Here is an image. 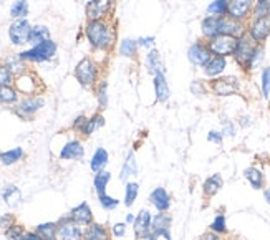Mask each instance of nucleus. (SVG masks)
<instances>
[{"instance_id":"obj_1","label":"nucleus","mask_w":270,"mask_h":240,"mask_svg":"<svg viewBox=\"0 0 270 240\" xmlns=\"http://www.w3.org/2000/svg\"><path fill=\"white\" fill-rule=\"evenodd\" d=\"M86 38H88L90 45L95 50H109L116 37L113 27H109L105 20H91L85 28Z\"/></svg>"},{"instance_id":"obj_2","label":"nucleus","mask_w":270,"mask_h":240,"mask_svg":"<svg viewBox=\"0 0 270 240\" xmlns=\"http://www.w3.org/2000/svg\"><path fill=\"white\" fill-rule=\"evenodd\" d=\"M55 53H56V43L53 40H47L32 47L30 50L18 53V56H20L23 61H37V63H42V61L52 60L53 56H55Z\"/></svg>"},{"instance_id":"obj_3","label":"nucleus","mask_w":270,"mask_h":240,"mask_svg":"<svg viewBox=\"0 0 270 240\" xmlns=\"http://www.w3.org/2000/svg\"><path fill=\"white\" fill-rule=\"evenodd\" d=\"M207 47H209L212 55L224 56L225 58L229 55H234L235 47H237V38L229 35H217L207 42Z\"/></svg>"},{"instance_id":"obj_4","label":"nucleus","mask_w":270,"mask_h":240,"mask_svg":"<svg viewBox=\"0 0 270 240\" xmlns=\"http://www.w3.org/2000/svg\"><path fill=\"white\" fill-rule=\"evenodd\" d=\"M75 76L76 80L80 81L81 86H85V88H93L96 83V78H98V68H96V65L90 58H83L76 65Z\"/></svg>"},{"instance_id":"obj_5","label":"nucleus","mask_w":270,"mask_h":240,"mask_svg":"<svg viewBox=\"0 0 270 240\" xmlns=\"http://www.w3.org/2000/svg\"><path fill=\"white\" fill-rule=\"evenodd\" d=\"M257 45L259 43H255L254 38L250 35H245V33L244 35H240L237 38V47H235V51H234V58L237 60V63L242 65L245 68Z\"/></svg>"},{"instance_id":"obj_6","label":"nucleus","mask_w":270,"mask_h":240,"mask_svg":"<svg viewBox=\"0 0 270 240\" xmlns=\"http://www.w3.org/2000/svg\"><path fill=\"white\" fill-rule=\"evenodd\" d=\"M30 32H32V25L28 23L25 18H18L10 25L8 28V37L13 45H23V43H28V38H30Z\"/></svg>"},{"instance_id":"obj_7","label":"nucleus","mask_w":270,"mask_h":240,"mask_svg":"<svg viewBox=\"0 0 270 240\" xmlns=\"http://www.w3.org/2000/svg\"><path fill=\"white\" fill-rule=\"evenodd\" d=\"M113 0H90L86 3V18L91 20H103L111 12Z\"/></svg>"},{"instance_id":"obj_8","label":"nucleus","mask_w":270,"mask_h":240,"mask_svg":"<svg viewBox=\"0 0 270 240\" xmlns=\"http://www.w3.org/2000/svg\"><path fill=\"white\" fill-rule=\"evenodd\" d=\"M211 90L217 96H230L239 91V80L235 76H222L211 83Z\"/></svg>"},{"instance_id":"obj_9","label":"nucleus","mask_w":270,"mask_h":240,"mask_svg":"<svg viewBox=\"0 0 270 240\" xmlns=\"http://www.w3.org/2000/svg\"><path fill=\"white\" fill-rule=\"evenodd\" d=\"M211 50L207 47V43H202V42H196L194 45L189 47L187 50V58L194 66H204L207 61L211 60Z\"/></svg>"},{"instance_id":"obj_10","label":"nucleus","mask_w":270,"mask_h":240,"mask_svg":"<svg viewBox=\"0 0 270 240\" xmlns=\"http://www.w3.org/2000/svg\"><path fill=\"white\" fill-rule=\"evenodd\" d=\"M151 219H153V215L149 214V210H141V212L136 215V219H134V222H133L136 240H148V237L151 235V232H153Z\"/></svg>"},{"instance_id":"obj_11","label":"nucleus","mask_w":270,"mask_h":240,"mask_svg":"<svg viewBox=\"0 0 270 240\" xmlns=\"http://www.w3.org/2000/svg\"><path fill=\"white\" fill-rule=\"evenodd\" d=\"M249 35L254 38L255 43H262L265 38L270 35V17L264 15L259 18H254L249 30Z\"/></svg>"},{"instance_id":"obj_12","label":"nucleus","mask_w":270,"mask_h":240,"mask_svg":"<svg viewBox=\"0 0 270 240\" xmlns=\"http://www.w3.org/2000/svg\"><path fill=\"white\" fill-rule=\"evenodd\" d=\"M254 7V0H229V12L227 15L234 20H244L249 15Z\"/></svg>"},{"instance_id":"obj_13","label":"nucleus","mask_w":270,"mask_h":240,"mask_svg":"<svg viewBox=\"0 0 270 240\" xmlns=\"http://www.w3.org/2000/svg\"><path fill=\"white\" fill-rule=\"evenodd\" d=\"M43 104H45V99L40 98V96H28L23 101H20L17 104V114L22 118H28L32 116V114H35L38 109L43 108Z\"/></svg>"},{"instance_id":"obj_14","label":"nucleus","mask_w":270,"mask_h":240,"mask_svg":"<svg viewBox=\"0 0 270 240\" xmlns=\"http://www.w3.org/2000/svg\"><path fill=\"white\" fill-rule=\"evenodd\" d=\"M149 202L158 209V212H167L171 207V195L164 187H156L149 194Z\"/></svg>"},{"instance_id":"obj_15","label":"nucleus","mask_w":270,"mask_h":240,"mask_svg":"<svg viewBox=\"0 0 270 240\" xmlns=\"http://www.w3.org/2000/svg\"><path fill=\"white\" fill-rule=\"evenodd\" d=\"M219 35H229L239 38L244 35V28L240 25V22L234 20L230 17H219Z\"/></svg>"},{"instance_id":"obj_16","label":"nucleus","mask_w":270,"mask_h":240,"mask_svg":"<svg viewBox=\"0 0 270 240\" xmlns=\"http://www.w3.org/2000/svg\"><path fill=\"white\" fill-rule=\"evenodd\" d=\"M153 85H154V95H156V101L159 103H166L171 96L169 85H167L166 75L159 73L153 76Z\"/></svg>"},{"instance_id":"obj_17","label":"nucleus","mask_w":270,"mask_h":240,"mask_svg":"<svg viewBox=\"0 0 270 240\" xmlns=\"http://www.w3.org/2000/svg\"><path fill=\"white\" fill-rule=\"evenodd\" d=\"M83 239V230L73 220L65 224H58V240H81Z\"/></svg>"},{"instance_id":"obj_18","label":"nucleus","mask_w":270,"mask_h":240,"mask_svg":"<svg viewBox=\"0 0 270 240\" xmlns=\"http://www.w3.org/2000/svg\"><path fill=\"white\" fill-rule=\"evenodd\" d=\"M70 217L78 225H90L93 222V212H91L90 205L86 202H81L80 205H76V207L70 212Z\"/></svg>"},{"instance_id":"obj_19","label":"nucleus","mask_w":270,"mask_h":240,"mask_svg":"<svg viewBox=\"0 0 270 240\" xmlns=\"http://www.w3.org/2000/svg\"><path fill=\"white\" fill-rule=\"evenodd\" d=\"M83 154H85L83 144H81L80 141H76V139H73V141L66 143L63 146V149H61V152H60V159L75 161V159H81Z\"/></svg>"},{"instance_id":"obj_20","label":"nucleus","mask_w":270,"mask_h":240,"mask_svg":"<svg viewBox=\"0 0 270 240\" xmlns=\"http://www.w3.org/2000/svg\"><path fill=\"white\" fill-rule=\"evenodd\" d=\"M146 68L148 71L151 73L153 76L154 75H159V73H164V63H162V58L161 55H159L158 50H149L148 55H146Z\"/></svg>"},{"instance_id":"obj_21","label":"nucleus","mask_w":270,"mask_h":240,"mask_svg":"<svg viewBox=\"0 0 270 240\" xmlns=\"http://www.w3.org/2000/svg\"><path fill=\"white\" fill-rule=\"evenodd\" d=\"M83 240H109V232L105 225L91 222L83 232Z\"/></svg>"},{"instance_id":"obj_22","label":"nucleus","mask_w":270,"mask_h":240,"mask_svg":"<svg viewBox=\"0 0 270 240\" xmlns=\"http://www.w3.org/2000/svg\"><path fill=\"white\" fill-rule=\"evenodd\" d=\"M225 65H227V61H225L224 56H216V55H212V56H211V60L204 65V73H206L207 76H219V75L224 71Z\"/></svg>"},{"instance_id":"obj_23","label":"nucleus","mask_w":270,"mask_h":240,"mask_svg":"<svg viewBox=\"0 0 270 240\" xmlns=\"http://www.w3.org/2000/svg\"><path fill=\"white\" fill-rule=\"evenodd\" d=\"M201 28H202V35L206 38H214L219 35V17H211L207 15L204 20L201 23Z\"/></svg>"},{"instance_id":"obj_24","label":"nucleus","mask_w":270,"mask_h":240,"mask_svg":"<svg viewBox=\"0 0 270 240\" xmlns=\"http://www.w3.org/2000/svg\"><path fill=\"white\" fill-rule=\"evenodd\" d=\"M106 164H108V152L103 147H98V149L95 151L93 157H91V162H90V167L93 172H101L105 171Z\"/></svg>"},{"instance_id":"obj_25","label":"nucleus","mask_w":270,"mask_h":240,"mask_svg":"<svg viewBox=\"0 0 270 240\" xmlns=\"http://www.w3.org/2000/svg\"><path fill=\"white\" fill-rule=\"evenodd\" d=\"M37 234L40 235L42 240H58V224L55 222L40 224L37 227Z\"/></svg>"},{"instance_id":"obj_26","label":"nucleus","mask_w":270,"mask_h":240,"mask_svg":"<svg viewBox=\"0 0 270 240\" xmlns=\"http://www.w3.org/2000/svg\"><path fill=\"white\" fill-rule=\"evenodd\" d=\"M220 187H222V177H220V174H212L211 177H207L204 181L202 189H204V194L211 197V195L217 194Z\"/></svg>"},{"instance_id":"obj_27","label":"nucleus","mask_w":270,"mask_h":240,"mask_svg":"<svg viewBox=\"0 0 270 240\" xmlns=\"http://www.w3.org/2000/svg\"><path fill=\"white\" fill-rule=\"evenodd\" d=\"M171 222H172V219L167 212H158L156 215H153V219H151V229H153V232L154 230H169Z\"/></svg>"},{"instance_id":"obj_28","label":"nucleus","mask_w":270,"mask_h":240,"mask_svg":"<svg viewBox=\"0 0 270 240\" xmlns=\"http://www.w3.org/2000/svg\"><path fill=\"white\" fill-rule=\"evenodd\" d=\"M50 40V30L43 25H37V27H32V32H30V38H28V43H32L33 47L38 45L42 42H47Z\"/></svg>"},{"instance_id":"obj_29","label":"nucleus","mask_w":270,"mask_h":240,"mask_svg":"<svg viewBox=\"0 0 270 240\" xmlns=\"http://www.w3.org/2000/svg\"><path fill=\"white\" fill-rule=\"evenodd\" d=\"M23 157V149L22 147H13L10 151H3L0 152V162H2L3 166H12L18 162Z\"/></svg>"},{"instance_id":"obj_30","label":"nucleus","mask_w":270,"mask_h":240,"mask_svg":"<svg viewBox=\"0 0 270 240\" xmlns=\"http://www.w3.org/2000/svg\"><path fill=\"white\" fill-rule=\"evenodd\" d=\"M138 174V162H136V157H134L133 152H129L126 161L123 164V169H121V176L119 179L121 181H126L129 176H136Z\"/></svg>"},{"instance_id":"obj_31","label":"nucleus","mask_w":270,"mask_h":240,"mask_svg":"<svg viewBox=\"0 0 270 240\" xmlns=\"http://www.w3.org/2000/svg\"><path fill=\"white\" fill-rule=\"evenodd\" d=\"M227 12H229V0H214L207 7V13L211 17H225Z\"/></svg>"},{"instance_id":"obj_32","label":"nucleus","mask_w":270,"mask_h":240,"mask_svg":"<svg viewBox=\"0 0 270 240\" xmlns=\"http://www.w3.org/2000/svg\"><path fill=\"white\" fill-rule=\"evenodd\" d=\"M244 176H245V179L250 182V186H252L254 189H262L264 187V176L259 169L249 167V169H245Z\"/></svg>"},{"instance_id":"obj_33","label":"nucleus","mask_w":270,"mask_h":240,"mask_svg":"<svg viewBox=\"0 0 270 240\" xmlns=\"http://www.w3.org/2000/svg\"><path fill=\"white\" fill-rule=\"evenodd\" d=\"M119 55L128 56V58H136L138 55V42L131 40V38H124L119 45Z\"/></svg>"},{"instance_id":"obj_34","label":"nucleus","mask_w":270,"mask_h":240,"mask_svg":"<svg viewBox=\"0 0 270 240\" xmlns=\"http://www.w3.org/2000/svg\"><path fill=\"white\" fill-rule=\"evenodd\" d=\"M109 179H111V174L106 171H101V172H96L95 179H93V184H95V191L96 194H105L106 192V186H108Z\"/></svg>"},{"instance_id":"obj_35","label":"nucleus","mask_w":270,"mask_h":240,"mask_svg":"<svg viewBox=\"0 0 270 240\" xmlns=\"http://www.w3.org/2000/svg\"><path fill=\"white\" fill-rule=\"evenodd\" d=\"M28 15V3L27 0H15L10 7V17L18 20V18H25Z\"/></svg>"},{"instance_id":"obj_36","label":"nucleus","mask_w":270,"mask_h":240,"mask_svg":"<svg viewBox=\"0 0 270 240\" xmlns=\"http://www.w3.org/2000/svg\"><path fill=\"white\" fill-rule=\"evenodd\" d=\"M138 192H139L138 182H126V187H124V205L126 207H131L134 204V200L138 197Z\"/></svg>"},{"instance_id":"obj_37","label":"nucleus","mask_w":270,"mask_h":240,"mask_svg":"<svg viewBox=\"0 0 270 240\" xmlns=\"http://www.w3.org/2000/svg\"><path fill=\"white\" fill-rule=\"evenodd\" d=\"M17 98H18L17 91L13 90L10 85H2V86H0V103H2V104L15 103Z\"/></svg>"},{"instance_id":"obj_38","label":"nucleus","mask_w":270,"mask_h":240,"mask_svg":"<svg viewBox=\"0 0 270 240\" xmlns=\"http://www.w3.org/2000/svg\"><path fill=\"white\" fill-rule=\"evenodd\" d=\"M103 124H105V118L101 116V114H95L93 118L88 119V121L85 123V126L80 129V133L83 134V136H90V134L93 133L96 128L103 126Z\"/></svg>"},{"instance_id":"obj_39","label":"nucleus","mask_w":270,"mask_h":240,"mask_svg":"<svg viewBox=\"0 0 270 240\" xmlns=\"http://www.w3.org/2000/svg\"><path fill=\"white\" fill-rule=\"evenodd\" d=\"M2 195H3V200H5L7 204H10V205H17L22 199L20 191H18L15 186H7L5 189H3Z\"/></svg>"},{"instance_id":"obj_40","label":"nucleus","mask_w":270,"mask_h":240,"mask_svg":"<svg viewBox=\"0 0 270 240\" xmlns=\"http://www.w3.org/2000/svg\"><path fill=\"white\" fill-rule=\"evenodd\" d=\"M5 66L10 70L12 75H22L23 70H25V65H23V60L18 55L15 56H8L5 60Z\"/></svg>"},{"instance_id":"obj_41","label":"nucleus","mask_w":270,"mask_h":240,"mask_svg":"<svg viewBox=\"0 0 270 240\" xmlns=\"http://www.w3.org/2000/svg\"><path fill=\"white\" fill-rule=\"evenodd\" d=\"M211 230L216 234H224L227 227H225V215L224 214H217L216 215V219L212 220L211 224Z\"/></svg>"},{"instance_id":"obj_42","label":"nucleus","mask_w":270,"mask_h":240,"mask_svg":"<svg viewBox=\"0 0 270 240\" xmlns=\"http://www.w3.org/2000/svg\"><path fill=\"white\" fill-rule=\"evenodd\" d=\"M98 200H100V204H101V207L106 209V210H113V209H116L118 207V199H114V197H109L108 194H100L98 195Z\"/></svg>"},{"instance_id":"obj_43","label":"nucleus","mask_w":270,"mask_h":240,"mask_svg":"<svg viewBox=\"0 0 270 240\" xmlns=\"http://www.w3.org/2000/svg\"><path fill=\"white\" fill-rule=\"evenodd\" d=\"M5 235H7V239H8V240H22V239H23V235H25V230H23L22 225L13 224L12 227H8V229L5 230Z\"/></svg>"},{"instance_id":"obj_44","label":"nucleus","mask_w":270,"mask_h":240,"mask_svg":"<svg viewBox=\"0 0 270 240\" xmlns=\"http://www.w3.org/2000/svg\"><path fill=\"white\" fill-rule=\"evenodd\" d=\"M98 104L100 108H106L108 106V83L103 81L98 86Z\"/></svg>"},{"instance_id":"obj_45","label":"nucleus","mask_w":270,"mask_h":240,"mask_svg":"<svg viewBox=\"0 0 270 240\" xmlns=\"http://www.w3.org/2000/svg\"><path fill=\"white\" fill-rule=\"evenodd\" d=\"M262 55H264V48L260 45H257V47H255L252 56H250L247 66H245V70H250V68H254V66H257L259 61H262Z\"/></svg>"},{"instance_id":"obj_46","label":"nucleus","mask_w":270,"mask_h":240,"mask_svg":"<svg viewBox=\"0 0 270 240\" xmlns=\"http://www.w3.org/2000/svg\"><path fill=\"white\" fill-rule=\"evenodd\" d=\"M13 75L10 73V70L5 65H0V86L2 85H12Z\"/></svg>"},{"instance_id":"obj_47","label":"nucleus","mask_w":270,"mask_h":240,"mask_svg":"<svg viewBox=\"0 0 270 240\" xmlns=\"http://www.w3.org/2000/svg\"><path fill=\"white\" fill-rule=\"evenodd\" d=\"M262 95L265 98L270 95V68H264L262 71Z\"/></svg>"},{"instance_id":"obj_48","label":"nucleus","mask_w":270,"mask_h":240,"mask_svg":"<svg viewBox=\"0 0 270 240\" xmlns=\"http://www.w3.org/2000/svg\"><path fill=\"white\" fill-rule=\"evenodd\" d=\"M148 240H171V234L169 230H154L148 237Z\"/></svg>"},{"instance_id":"obj_49","label":"nucleus","mask_w":270,"mask_h":240,"mask_svg":"<svg viewBox=\"0 0 270 240\" xmlns=\"http://www.w3.org/2000/svg\"><path fill=\"white\" fill-rule=\"evenodd\" d=\"M138 47H144V48H153L156 40H154V37H141L138 38Z\"/></svg>"},{"instance_id":"obj_50","label":"nucleus","mask_w":270,"mask_h":240,"mask_svg":"<svg viewBox=\"0 0 270 240\" xmlns=\"http://www.w3.org/2000/svg\"><path fill=\"white\" fill-rule=\"evenodd\" d=\"M12 225H13V217H12V215L5 214L3 217H0V227H2L3 230H7L8 227H12Z\"/></svg>"},{"instance_id":"obj_51","label":"nucleus","mask_w":270,"mask_h":240,"mask_svg":"<svg viewBox=\"0 0 270 240\" xmlns=\"http://www.w3.org/2000/svg\"><path fill=\"white\" fill-rule=\"evenodd\" d=\"M207 141L211 143H216V144H220L222 143V133H217V131H211L207 134Z\"/></svg>"},{"instance_id":"obj_52","label":"nucleus","mask_w":270,"mask_h":240,"mask_svg":"<svg viewBox=\"0 0 270 240\" xmlns=\"http://www.w3.org/2000/svg\"><path fill=\"white\" fill-rule=\"evenodd\" d=\"M113 234H114V237H123V235L126 234V224H114Z\"/></svg>"},{"instance_id":"obj_53","label":"nucleus","mask_w":270,"mask_h":240,"mask_svg":"<svg viewBox=\"0 0 270 240\" xmlns=\"http://www.w3.org/2000/svg\"><path fill=\"white\" fill-rule=\"evenodd\" d=\"M86 121H88V118H86V116H78V118H76L75 121H73V124H71V128H73V129H78V131H80V129L85 126V123H86Z\"/></svg>"},{"instance_id":"obj_54","label":"nucleus","mask_w":270,"mask_h":240,"mask_svg":"<svg viewBox=\"0 0 270 240\" xmlns=\"http://www.w3.org/2000/svg\"><path fill=\"white\" fill-rule=\"evenodd\" d=\"M199 240H222V239H220L216 232H207V234L202 235Z\"/></svg>"},{"instance_id":"obj_55","label":"nucleus","mask_w":270,"mask_h":240,"mask_svg":"<svg viewBox=\"0 0 270 240\" xmlns=\"http://www.w3.org/2000/svg\"><path fill=\"white\" fill-rule=\"evenodd\" d=\"M22 240H42V237L37 232H25Z\"/></svg>"},{"instance_id":"obj_56","label":"nucleus","mask_w":270,"mask_h":240,"mask_svg":"<svg viewBox=\"0 0 270 240\" xmlns=\"http://www.w3.org/2000/svg\"><path fill=\"white\" fill-rule=\"evenodd\" d=\"M191 91L194 95H202V91H204V90H202V86H201L199 81H194V83H192V86H191Z\"/></svg>"},{"instance_id":"obj_57","label":"nucleus","mask_w":270,"mask_h":240,"mask_svg":"<svg viewBox=\"0 0 270 240\" xmlns=\"http://www.w3.org/2000/svg\"><path fill=\"white\" fill-rule=\"evenodd\" d=\"M224 134H227V136H234L235 134V129L232 124H227V126L224 128Z\"/></svg>"},{"instance_id":"obj_58","label":"nucleus","mask_w":270,"mask_h":240,"mask_svg":"<svg viewBox=\"0 0 270 240\" xmlns=\"http://www.w3.org/2000/svg\"><path fill=\"white\" fill-rule=\"evenodd\" d=\"M134 219H136V217H134L133 214H128V215H126V224H133V222H134Z\"/></svg>"},{"instance_id":"obj_59","label":"nucleus","mask_w":270,"mask_h":240,"mask_svg":"<svg viewBox=\"0 0 270 240\" xmlns=\"http://www.w3.org/2000/svg\"><path fill=\"white\" fill-rule=\"evenodd\" d=\"M264 195H265V200H267V204H270V187H269V189H265Z\"/></svg>"},{"instance_id":"obj_60","label":"nucleus","mask_w":270,"mask_h":240,"mask_svg":"<svg viewBox=\"0 0 270 240\" xmlns=\"http://www.w3.org/2000/svg\"><path fill=\"white\" fill-rule=\"evenodd\" d=\"M267 2H269V0H257V5H265Z\"/></svg>"},{"instance_id":"obj_61","label":"nucleus","mask_w":270,"mask_h":240,"mask_svg":"<svg viewBox=\"0 0 270 240\" xmlns=\"http://www.w3.org/2000/svg\"><path fill=\"white\" fill-rule=\"evenodd\" d=\"M265 7H267V15L270 17V0H269L267 3H265Z\"/></svg>"}]
</instances>
